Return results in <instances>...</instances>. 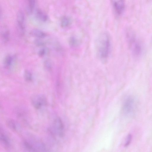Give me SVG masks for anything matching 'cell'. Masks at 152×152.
<instances>
[{
  "mask_svg": "<svg viewBox=\"0 0 152 152\" xmlns=\"http://www.w3.org/2000/svg\"><path fill=\"white\" fill-rule=\"evenodd\" d=\"M30 34L31 36L39 38H44L47 36L45 33L38 29L32 30L30 32Z\"/></svg>",
  "mask_w": 152,
  "mask_h": 152,
  "instance_id": "obj_10",
  "label": "cell"
},
{
  "mask_svg": "<svg viewBox=\"0 0 152 152\" xmlns=\"http://www.w3.org/2000/svg\"><path fill=\"white\" fill-rule=\"evenodd\" d=\"M97 50L99 56L102 60H106L109 56L110 49V41L106 33L101 34L97 42Z\"/></svg>",
  "mask_w": 152,
  "mask_h": 152,
  "instance_id": "obj_1",
  "label": "cell"
},
{
  "mask_svg": "<svg viewBox=\"0 0 152 152\" xmlns=\"http://www.w3.org/2000/svg\"><path fill=\"white\" fill-rule=\"evenodd\" d=\"M10 31L8 27L3 26L1 30V36L3 42L7 43L9 41L10 38Z\"/></svg>",
  "mask_w": 152,
  "mask_h": 152,
  "instance_id": "obj_8",
  "label": "cell"
},
{
  "mask_svg": "<svg viewBox=\"0 0 152 152\" xmlns=\"http://www.w3.org/2000/svg\"><path fill=\"white\" fill-rule=\"evenodd\" d=\"M45 65L46 67H50L51 66L50 62L48 60H47L45 62Z\"/></svg>",
  "mask_w": 152,
  "mask_h": 152,
  "instance_id": "obj_21",
  "label": "cell"
},
{
  "mask_svg": "<svg viewBox=\"0 0 152 152\" xmlns=\"http://www.w3.org/2000/svg\"><path fill=\"white\" fill-rule=\"evenodd\" d=\"M51 128L52 132L54 134L57 135L61 137L64 135V125L60 118H57L54 120Z\"/></svg>",
  "mask_w": 152,
  "mask_h": 152,
  "instance_id": "obj_2",
  "label": "cell"
},
{
  "mask_svg": "<svg viewBox=\"0 0 152 152\" xmlns=\"http://www.w3.org/2000/svg\"><path fill=\"white\" fill-rule=\"evenodd\" d=\"M36 16L38 19L42 21H45L48 19V17L41 9H38L36 12Z\"/></svg>",
  "mask_w": 152,
  "mask_h": 152,
  "instance_id": "obj_11",
  "label": "cell"
},
{
  "mask_svg": "<svg viewBox=\"0 0 152 152\" xmlns=\"http://www.w3.org/2000/svg\"><path fill=\"white\" fill-rule=\"evenodd\" d=\"M132 139V136L131 134H128L126 139V142L124 145L125 147H127L131 144Z\"/></svg>",
  "mask_w": 152,
  "mask_h": 152,
  "instance_id": "obj_17",
  "label": "cell"
},
{
  "mask_svg": "<svg viewBox=\"0 0 152 152\" xmlns=\"http://www.w3.org/2000/svg\"><path fill=\"white\" fill-rule=\"evenodd\" d=\"M112 4L116 13L118 15L122 14L125 8V4L122 1H113Z\"/></svg>",
  "mask_w": 152,
  "mask_h": 152,
  "instance_id": "obj_6",
  "label": "cell"
},
{
  "mask_svg": "<svg viewBox=\"0 0 152 152\" xmlns=\"http://www.w3.org/2000/svg\"><path fill=\"white\" fill-rule=\"evenodd\" d=\"M1 142L3 146L6 149H9L10 147V143L9 138L4 132L1 130Z\"/></svg>",
  "mask_w": 152,
  "mask_h": 152,
  "instance_id": "obj_9",
  "label": "cell"
},
{
  "mask_svg": "<svg viewBox=\"0 0 152 152\" xmlns=\"http://www.w3.org/2000/svg\"><path fill=\"white\" fill-rule=\"evenodd\" d=\"M69 42L70 45L73 47L77 46L78 43L77 39L74 37H72L70 39Z\"/></svg>",
  "mask_w": 152,
  "mask_h": 152,
  "instance_id": "obj_16",
  "label": "cell"
},
{
  "mask_svg": "<svg viewBox=\"0 0 152 152\" xmlns=\"http://www.w3.org/2000/svg\"><path fill=\"white\" fill-rule=\"evenodd\" d=\"M13 61V58L10 55H7L5 58L4 61V65L6 68H9L12 65Z\"/></svg>",
  "mask_w": 152,
  "mask_h": 152,
  "instance_id": "obj_12",
  "label": "cell"
},
{
  "mask_svg": "<svg viewBox=\"0 0 152 152\" xmlns=\"http://www.w3.org/2000/svg\"><path fill=\"white\" fill-rule=\"evenodd\" d=\"M130 42L131 48L133 54L136 56L141 54L142 51L141 44L134 39H132Z\"/></svg>",
  "mask_w": 152,
  "mask_h": 152,
  "instance_id": "obj_7",
  "label": "cell"
},
{
  "mask_svg": "<svg viewBox=\"0 0 152 152\" xmlns=\"http://www.w3.org/2000/svg\"><path fill=\"white\" fill-rule=\"evenodd\" d=\"M71 20L68 17L64 16L62 17L61 21V26L63 28L68 26L71 24Z\"/></svg>",
  "mask_w": 152,
  "mask_h": 152,
  "instance_id": "obj_15",
  "label": "cell"
},
{
  "mask_svg": "<svg viewBox=\"0 0 152 152\" xmlns=\"http://www.w3.org/2000/svg\"><path fill=\"white\" fill-rule=\"evenodd\" d=\"M34 43L38 46H43L45 45V43L40 39H37L34 41Z\"/></svg>",
  "mask_w": 152,
  "mask_h": 152,
  "instance_id": "obj_19",
  "label": "cell"
},
{
  "mask_svg": "<svg viewBox=\"0 0 152 152\" xmlns=\"http://www.w3.org/2000/svg\"><path fill=\"white\" fill-rule=\"evenodd\" d=\"M32 102L34 107L39 109L45 106L46 103V100L44 96L38 95L33 97L32 100Z\"/></svg>",
  "mask_w": 152,
  "mask_h": 152,
  "instance_id": "obj_5",
  "label": "cell"
},
{
  "mask_svg": "<svg viewBox=\"0 0 152 152\" xmlns=\"http://www.w3.org/2000/svg\"><path fill=\"white\" fill-rule=\"evenodd\" d=\"M135 102L134 98L131 97L127 98L124 102L122 111L124 114L129 115L132 113L135 109Z\"/></svg>",
  "mask_w": 152,
  "mask_h": 152,
  "instance_id": "obj_3",
  "label": "cell"
},
{
  "mask_svg": "<svg viewBox=\"0 0 152 152\" xmlns=\"http://www.w3.org/2000/svg\"><path fill=\"white\" fill-rule=\"evenodd\" d=\"M25 79L28 81H31L32 79V75L31 74L27 71L25 72Z\"/></svg>",
  "mask_w": 152,
  "mask_h": 152,
  "instance_id": "obj_18",
  "label": "cell"
},
{
  "mask_svg": "<svg viewBox=\"0 0 152 152\" xmlns=\"http://www.w3.org/2000/svg\"><path fill=\"white\" fill-rule=\"evenodd\" d=\"M46 52V50L45 49H42L38 52V55L40 57H42L45 55Z\"/></svg>",
  "mask_w": 152,
  "mask_h": 152,
  "instance_id": "obj_20",
  "label": "cell"
},
{
  "mask_svg": "<svg viewBox=\"0 0 152 152\" xmlns=\"http://www.w3.org/2000/svg\"><path fill=\"white\" fill-rule=\"evenodd\" d=\"M36 1L34 0H30L28 1L27 6V11L28 14H31L35 6Z\"/></svg>",
  "mask_w": 152,
  "mask_h": 152,
  "instance_id": "obj_14",
  "label": "cell"
},
{
  "mask_svg": "<svg viewBox=\"0 0 152 152\" xmlns=\"http://www.w3.org/2000/svg\"><path fill=\"white\" fill-rule=\"evenodd\" d=\"M17 25L18 30L21 35L25 33V18L22 11L19 10L17 14Z\"/></svg>",
  "mask_w": 152,
  "mask_h": 152,
  "instance_id": "obj_4",
  "label": "cell"
},
{
  "mask_svg": "<svg viewBox=\"0 0 152 152\" xmlns=\"http://www.w3.org/2000/svg\"><path fill=\"white\" fill-rule=\"evenodd\" d=\"M6 124L8 127L12 131L16 132L17 130V124L14 121L9 119L6 121Z\"/></svg>",
  "mask_w": 152,
  "mask_h": 152,
  "instance_id": "obj_13",
  "label": "cell"
}]
</instances>
